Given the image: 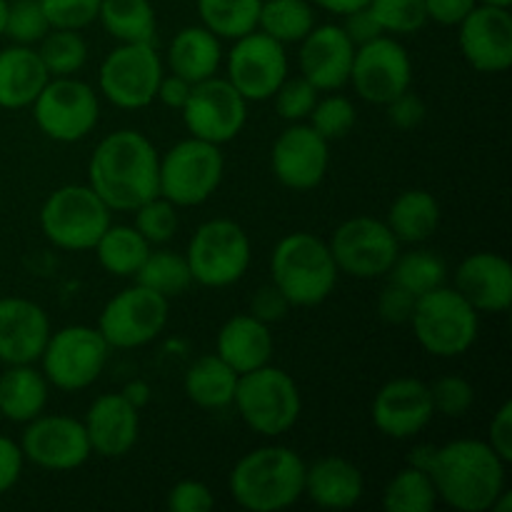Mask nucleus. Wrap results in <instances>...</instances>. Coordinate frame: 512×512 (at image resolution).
<instances>
[{
    "mask_svg": "<svg viewBox=\"0 0 512 512\" xmlns=\"http://www.w3.org/2000/svg\"><path fill=\"white\" fill-rule=\"evenodd\" d=\"M155 145L138 130H115L95 145L88 163V185L113 213H133L158 195Z\"/></svg>",
    "mask_w": 512,
    "mask_h": 512,
    "instance_id": "obj_1",
    "label": "nucleus"
},
{
    "mask_svg": "<svg viewBox=\"0 0 512 512\" xmlns=\"http://www.w3.org/2000/svg\"><path fill=\"white\" fill-rule=\"evenodd\" d=\"M508 463L485 440L460 438L438 445L430 468L438 503L460 512H488L508 483Z\"/></svg>",
    "mask_w": 512,
    "mask_h": 512,
    "instance_id": "obj_2",
    "label": "nucleus"
},
{
    "mask_svg": "<svg viewBox=\"0 0 512 512\" xmlns=\"http://www.w3.org/2000/svg\"><path fill=\"white\" fill-rule=\"evenodd\" d=\"M305 460L288 445H263L245 453L228 478L230 495L243 510L280 512L303 498Z\"/></svg>",
    "mask_w": 512,
    "mask_h": 512,
    "instance_id": "obj_3",
    "label": "nucleus"
},
{
    "mask_svg": "<svg viewBox=\"0 0 512 512\" xmlns=\"http://www.w3.org/2000/svg\"><path fill=\"white\" fill-rule=\"evenodd\" d=\"M328 240L313 233H290L278 240L270 255V283L288 298L293 308H313L325 303L338 285Z\"/></svg>",
    "mask_w": 512,
    "mask_h": 512,
    "instance_id": "obj_4",
    "label": "nucleus"
},
{
    "mask_svg": "<svg viewBox=\"0 0 512 512\" xmlns=\"http://www.w3.org/2000/svg\"><path fill=\"white\" fill-rule=\"evenodd\" d=\"M410 328L420 348L433 358H460L475 345L480 313L450 285L430 290L415 300Z\"/></svg>",
    "mask_w": 512,
    "mask_h": 512,
    "instance_id": "obj_5",
    "label": "nucleus"
},
{
    "mask_svg": "<svg viewBox=\"0 0 512 512\" xmlns=\"http://www.w3.org/2000/svg\"><path fill=\"white\" fill-rule=\"evenodd\" d=\"M240 420L263 438L290 433L303 413V395L293 375L273 363L238 378L233 398Z\"/></svg>",
    "mask_w": 512,
    "mask_h": 512,
    "instance_id": "obj_6",
    "label": "nucleus"
},
{
    "mask_svg": "<svg viewBox=\"0 0 512 512\" xmlns=\"http://www.w3.org/2000/svg\"><path fill=\"white\" fill-rule=\"evenodd\" d=\"M223 175L225 158L220 145L190 135L160 155L158 195L175 208H195L213 198Z\"/></svg>",
    "mask_w": 512,
    "mask_h": 512,
    "instance_id": "obj_7",
    "label": "nucleus"
},
{
    "mask_svg": "<svg viewBox=\"0 0 512 512\" xmlns=\"http://www.w3.org/2000/svg\"><path fill=\"white\" fill-rule=\"evenodd\" d=\"M185 260L193 283L203 288H228L245 278L253 260V243L240 223L230 218L205 220L190 238Z\"/></svg>",
    "mask_w": 512,
    "mask_h": 512,
    "instance_id": "obj_8",
    "label": "nucleus"
},
{
    "mask_svg": "<svg viewBox=\"0 0 512 512\" xmlns=\"http://www.w3.org/2000/svg\"><path fill=\"white\" fill-rule=\"evenodd\" d=\"M110 223L113 210L90 185H63L53 190L40 208L43 235L55 248L68 253L93 250Z\"/></svg>",
    "mask_w": 512,
    "mask_h": 512,
    "instance_id": "obj_9",
    "label": "nucleus"
},
{
    "mask_svg": "<svg viewBox=\"0 0 512 512\" xmlns=\"http://www.w3.org/2000/svg\"><path fill=\"white\" fill-rule=\"evenodd\" d=\"M108 358L110 345L105 343L98 328L68 325L50 333L38 363L50 388L63 390V393H80L100 378Z\"/></svg>",
    "mask_w": 512,
    "mask_h": 512,
    "instance_id": "obj_10",
    "label": "nucleus"
},
{
    "mask_svg": "<svg viewBox=\"0 0 512 512\" xmlns=\"http://www.w3.org/2000/svg\"><path fill=\"white\" fill-rule=\"evenodd\" d=\"M165 63L153 43H118L98 70V90L120 110L148 108L158 95Z\"/></svg>",
    "mask_w": 512,
    "mask_h": 512,
    "instance_id": "obj_11",
    "label": "nucleus"
},
{
    "mask_svg": "<svg viewBox=\"0 0 512 512\" xmlns=\"http://www.w3.org/2000/svg\"><path fill=\"white\" fill-rule=\"evenodd\" d=\"M30 108L40 133L55 143L85 140L100 120L98 93L75 75L50 78Z\"/></svg>",
    "mask_w": 512,
    "mask_h": 512,
    "instance_id": "obj_12",
    "label": "nucleus"
},
{
    "mask_svg": "<svg viewBox=\"0 0 512 512\" xmlns=\"http://www.w3.org/2000/svg\"><path fill=\"white\" fill-rule=\"evenodd\" d=\"M170 318V300L133 283L105 303L95 328L110 350H133L160 338Z\"/></svg>",
    "mask_w": 512,
    "mask_h": 512,
    "instance_id": "obj_13",
    "label": "nucleus"
},
{
    "mask_svg": "<svg viewBox=\"0 0 512 512\" xmlns=\"http://www.w3.org/2000/svg\"><path fill=\"white\" fill-rule=\"evenodd\" d=\"M328 248L340 273L358 280L388 275L400 253V243L388 223L370 215L343 220L330 235Z\"/></svg>",
    "mask_w": 512,
    "mask_h": 512,
    "instance_id": "obj_14",
    "label": "nucleus"
},
{
    "mask_svg": "<svg viewBox=\"0 0 512 512\" xmlns=\"http://www.w3.org/2000/svg\"><path fill=\"white\" fill-rule=\"evenodd\" d=\"M248 105L228 78L213 75L190 88L180 115L193 138L225 145L243 133L248 123Z\"/></svg>",
    "mask_w": 512,
    "mask_h": 512,
    "instance_id": "obj_15",
    "label": "nucleus"
},
{
    "mask_svg": "<svg viewBox=\"0 0 512 512\" xmlns=\"http://www.w3.org/2000/svg\"><path fill=\"white\" fill-rule=\"evenodd\" d=\"M348 83L365 103L388 105L413 85V60L398 38L378 35L355 48Z\"/></svg>",
    "mask_w": 512,
    "mask_h": 512,
    "instance_id": "obj_16",
    "label": "nucleus"
},
{
    "mask_svg": "<svg viewBox=\"0 0 512 512\" xmlns=\"http://www.w3.org/2000/svg\"><path fill=\"white\" fill-rule=\"evenodd\" d=\"M225 60V78L243 95L248 103H265L275 95L285 78H288V53L285 45L265 35L263 30L243 35L233 40Z\"/></svg>",
    "mask_w": 512,
    "mask_h": 512,
    "instance_id": "obj_17",
    "label": "nucleus"
},
{
    "mask_svg": "<svg viewBox=\"0 0 512 512\" xmlns=\"http://www.w3.org/2000/svg\"><path fill=\"white\" fill-rule=\"evenodd\" d=\"M20 450L25 463H33L50 473H70L83 468L93 455L83 420L60 413H40L38 418L25 423Z\"/></svg>",
    "mask_w": 512,
    "mask_h": 512,
    "instance_id": "obj_18",
    "label": "nucleus"
},
{
    "mask_svg": "<svg viewBox=\"0 0 512 512\" xmlns=\"http://www.w3.org/2000/svg\"><path fill=\"white\" fill-rule=\"evenodd\" d=\"M270 168L285 188L298 193L318 188L330 168V143L308 123H290L275 138Z\"/></svg>",
    "mask_w": 512,
    "mask_h": 512,
    "instance_id": "obj_19",
    "label": "nucleus"
},
{
    "mask_svg": "<svg viewBox=\"0 0 512 512\" xmlns=\"http://www.w3.org/2000/svg\"><path fill=\"white\" fill-rule=\"evenodd\" d=\"M458 45L478 73H505L512 65L510 8L478 3L458 25Z\"/></svg>",
    "mask_w": 512,
    "mask_h": 512,
    "instance_id": "obj_20",
    "label": "nucleus"
},
{
    "mask_svg": "<svg viewBox=\"0 0 512 512\" xmlns=\"http://www.w3.org/2000/svg\"><path fill=\"white\" fill-rule=\"evenodd\" d=\"M373 425L393 440H413L435 418L430 385L418 378H393L375 393L370 405Z\"/></svg>",
    "mask_w": 512,
    "mask_h": 512,
    "instance_id": "obj_21",
    "label": "nucleus"
},
{
    "mask_svg": "<svg viewBox=\"0 0 512 512\" xmlns=\"http://www.w3.org/2000/svg\"><path fill=\"white\" fill-rule=\"evenodd\" d=\"M355 45L345 35V30L335 23L315 25L303 40H300L298 65L300 75L318 93H333L348 85L350 68H353Z\"/></svg>",
    "mask_w": 512,
    "mask_h": 512,
    "instance_id": "obj_22",
    "label": "nucleus"
},
{
    "mask_svg": "<svg viewBox=\"0 0 512 512\" xmlns=\"http://www.w3.org/2000/svg\"><path fill=\"white\" fill-rule=\"evenodd\" d=\"M93 455L118 460L133 453L140 438V410L133 408L123 393H105L90 403L83 418Z\"/></svg>",
    "mask_w": 512,
    "mask_h": 512,
    "instance_id": "obj_23",
    "label": "nucleus"
},
{
    "mask_svg": "<svg viewBox=\"0 0 512 512\" xmlns=\"http://www.w3.org/2000/svg\"><path fill=\"white\" fill-rule=\"evenodd\" d=\"M453 288L478 313H505L512 305V265L490 250L470 253L453 273Z\"/></svg>",
    "mask_w": 512,
    "mask_h": 512,
    "instance_id": "obj_24",
    "label": "nucleus"
},
{
    "mask_svg": "<svg viewBox=\"0 0 512 512\" xmlns=\"http://www.w3.org/2000/svg\"><path fill=\"white\" fill-rule=\"evenodd\" d=\"M50 318L28 298H0V363H38L48 343Z\"/></svg>",
    "mask_w": 512,
    "mask_h": 512,
    "instance_id": "obj_25",
    "label": "nucleus"
},
{
    "mask_svg": "<svg viewBox=\"0 0 512 512\" xmlns=\"http://www.w3.org/2000/svg\"><path fill=\"white\" fill-rule=\"evenodd\" d=\"M365 478L353 460L325 455L305 465L303 498L325 510H348L363 500Z\"/></svg>",
    "mask_w": 512,
    "mask_h": 512,
    "instance_id": "obj_26",
    "label": "nucleus"
},
{
    "mask_svg": "<svg viewBox=\"0 0 512 512\" xmlns=\"http://www.w3.org/2000/svg\"><path fill=\"white\" fill-rule=\"evenodd\" d=\"M215 353L238 375L273 363L275 340L273 333H270V325L250 313L233 315L218 330Z\"/></svg>",
    "mask_w": 512,
    "mask_h": 512,
    "instance_id": "obj_27",
    "label": "nucleus"
},
{
    "mask_svg": "<svg viewBox=\"0 0 512 512\" xmlns=\"http://www.w3.org/2000/svg\"><path fill=\"white\" fill-rule=\"evenodd\" d=\"M223 40L215 33H210L205 25H188L178 30L175 38L170 40L165 65L170 73L180 75L188 83H200L213 75H218L223 65Z\"/></svg>",
    "mask_w": 512,
    "mask_h": 512,
    "instance_id": "obj_28",
    "label": "nucleus"
},
{
    "mask_svg": "<svg viewBox=\"0 0 512 512\" xmlns=\"http://www.w3.org/2000/svg\"><path fill=\"white\" fill-rule=\"evenodd\" d=\"M48 80V70L35 48L13 43L0 50V108H30Z\"/></svg>",
    "mask_w": 512,
    "mask_h": 512,
    "instance_id": "obj_29",
    "label": "nucleus"
},
{
    "mask_svg": "<svg viewBox=\"0 0 512 512\" xmlns=\"http://www.w3.org/2000/svg\"><path fill=\"white\" fill-rule=\"evenodd\" d=\"M50 383L35 363L5 365L0 373V415L10 423L25 425L45 413Z\"/></svg>",
    "mask_w": 512,
    "mask_h": 512,
    "instance_id": "obj_30",
    "label": "nucleus"
},
{
    "mask_svg": "<svg viewBox=\"0 0 512 512\" xmlns=\"http://www.w3.org/2000/svg\"><path fill=\"white\" fill-rule=\"evenodd\" d=\"M238 378L240 375L218 353H208L188 365L183 390L190 403L198 405V408L223 410L233 405Z\"/></svg>",
    "mask_w": 512,
    "mask_h": 512,
    "instance_id": "obj_31",
    "label": "nucleus"
},
{
    "mask_svg": "<svg viewBox=\"0 0 512 512\" xmlns=\"http://www.w3.org/2000/svg\"><path fill=\"white\" fill-rule=\"evenodd\" d=\"M385 223L400 245H423L438 233L440 205L428 190H403L388 208Z\"/></svg>",
    "mask_w": 512,
    "mask_h": 512,
    "instance_id": "obj_32",
    "label": "nucleus"
},
{
    "mask_svg": "<svg viewBox=\"0 0 512 512\" xmlns=\"http://www.w3.org/2000/svg\"><path fill=\"white\" fill-rule=\"evenodd\" d=\"M150 250L153 245L135 230V225L110 223L95 243L93 253L105 273L115 275V278H135Z\"/></svg>",
    "mask_w": 512,
    "mask_h": 512,
    "instance_id": "obj_33",
    "label": "nucleus"
},
{
    "mask_svg": "<svg viewBox=\"0 0 512 512\" xmlns=\"http://www.w3.org/2000/svg\"><path fill=\"white\" fill-rule=\"evenodd\" d=\"M98 23L118 43H153L158 30L150 0H100Z\"/></svg>",
    "mask_w": 512,
    "mask_h": 512,
    "instance_id": "obj_34",
    "label": "nucleus"
},
{
    "mask_svg": "<svg viewBox=\"0 0 512 512\" xmlns=\"http://www.w3.org/2000/svg\"><path fill=\"white\" fill-rule=\"evenodd\" d=\"M388 278L390 283L400 285L415 298H420L440 285H448V265L438 253L428 248H413L408 253L400 250L393 268L388 270Z\"/></svg>",
    "mask_w": 512,
    "mask_h": 512,
    "instance_id": "obj_35",
    "label": "nucleus"
},
{
    "mask_svg": "<svg viewBox=\"0 0 512 512\" xmlns=\"http://www.w3.org/2000/svg\"><path fill=\"white\" fill-rule=\"evenodd\" d=\"M315 28V8L310 0H263L258 30L278 43H300Z\"/></svg>",
    "mask_w": 512,
    "mask_h": 512,
    "instance_id": "obj_36",
    "label": "nucleus"
},
{
    "mask_svg": "<svg viewBox=\"0 0 512 512\" xmlns=\"http://www.w3.org/2000/svg\"><path fill=\"white\" fill-rule=\"evenodd\" d=\"M133 283L145 285L153 293L173 300L178 295L188 293V288L193 285V275H190V265L185 260V253H175V250H168L160 245L158 250H150L145 263L135 273Z\"/></svg>",
    "mask_w": 512,
    "mask_h": 512,
    "instance_id": "obj_37",
    "label": "nucleus"
},
{
    "mask_svg": "<svg viewBox=\"0 0 512 512\" xmlns=\"http://www.w3.org/2000/svg\"><path fill=\"white\" fill-rule=\"evenodd\" d=\"M200 25L220 40H238L258 30V15L263 0H195Z\"/></svg>",
    "mask_w": 512,
    "mask_h": 512,
    "instance_id": "obj_38",
    "label": "nucleus"
},
{
    "mask_svg": "<svg viewBox=\"0 0 512 512\" xmlns=\"http://www.w3.org/2000/svg\"><path fill=\"white\" fill-rule=\"evenodd\" d=\"M435 505H438V493L433 478L410 465L398 470L383 490L385 512H433Z\"/></svg>",
    "mask_w": 512,
    "mask_h": 512,
    "instance_id": "obj_39",
    "label": "nucleus"
},
{
    "mask_svg": "<svg viewBox=\"0 0 512 512\" xmlns=\"http://www.w3.org/2000/svg\"><path fill=\"white\" fill-rule=\"evenodd\" d=\"M50 78H70L88 63V43L80 30L50 28L48 35L35 45Z\"/></svg>",
    "mask_w": 512,
    "mask_h": 512,
    "instance_id": "obj_40",
    "label": "nucleus"
},
{
    "mask_svg": "<svg viewBox=\"0 0 512 512\" xmlns=\"http://www.w3.org/2000/svg\"><path fill=\"white\" fill-rule=\"evenodd\" d=\"M355 120H358V110H355L353 100L348 95L338 93V90L320 95L318 103L313 105L308 115L310 128L323 135L328 143L345 138L353 130Z\"/></svg>",
    "mask_w": 512,
    "mask_h": 512,
    "instance_id": "obj_41",
    "label": "nucleus"
},
{
    "mask_svg": "<svg viewBox=\"0 0 512 512\" xmlns=\"http://www.w3.org/2000/svg\"><path fill=\"white\" fill-rule=\"evenodd\" d=\"M370 13L385 35H413L428 23L425 0H370Z\"/></svg>",
    "mask_w": 512,
    "mask_h": 512,
    "instance_id": "obj_42",
    "label": "nucleus"
},
{
    "mask_svg": "<svg viewBox=\"0 0 512 512\" xmlns=\"http://www.w3.org/2000/svg\"><path fill=\"white\" fill-rule=\"evenodd\" d=\"M135 230L148 240L150 245H165L175 238L178 233V208H175L170 200H165L163 195H155V198L145 200L138 208L133 210Z\"/></svg>",
    "mask_w": 512,
    "mask_h": 512,
    "instance_id": "obj_43",
    "label": "nucleus"
},
{
    "mask_svg": "<svg viewBox=\"0 0 512 512\" xmlns=\"http://www.w3.org/2000/svg\"><path fill=\"white\" fill-rule=\"evenodd\" d=\"M50 23L43 13L40 0H13L8 3V18H5L3 35H8L15 45H35L48 35Z\"/></svg>",
    "mask_w": 512,
    "mask_h": 512,
    "instance_id": "obj_44",
    "label": "nucleus"
},
{
    "mask_svg": "<svg viewBox=\"0 0 512 512\" xmlns=\"http://www.w3.org/2000/svg\"><path fill=\"white\" fill-rule=\"evenodd\" d=\"M430 398L435 415L458 420L465 418L475 405V388L463 375H443L430 385Z\"/></svg>",
    "mask_w": 512,
    "mask_h": 512,
    "instance_id": "obj_45",
    "label": "nucleus"
},
{
    "mask_svg": "<svg viewBox=\"0 0 512 512\" xmlns=\"http://www.w3.org/2000/svg\"><path fill=\"white\" fill-rule=\"evenodd\" d=\"M318 98V88L310 85L303 75H298V78H290L288 75L270 100L275 103L280 118L288 120V123H303V120H308L310 110L318 103Z\"/></svg>",
    "mask_w": 512,
    "mask_h": 512,
    "instance_id": "obj_46",
    "label": "nucleus"
},
{
    "mask_svg": "<svg viewBox=\"0 0 512 512\" xmlns=\"http://www.w3.org/2000/svg\"><path fill=\"white\" fill-rule=\"evenodd\" d=\"M50 28L83 30L98 20L100 0H40Z\"/></svg>",
    "mask_w": 512,
    "mask_h": 512,
    "instance_id": "obj_47",
    "label": "nucleus"
},
{
    "mask_svg": "<svg viewBox=\"0 0 512 512\" xmlns=\"http://www.w3.org/2000/svg\"><path fill=\"white\" fill-rule=\"evenodd\" d=\"M213 505V493L200 480H180L168 490V498H165V508L170 512H208L213 510Z\"/></svg>",
    "mask_w": 512,
    "mask_h": 512,
    "instance_id": "obj_48",
    "label": "nucleus"
},
{
    "mask_svg": "<svg viewBox=\"0 0 512 512\" xmlns=\"http://www.w3.org/2000/svg\"><path fill=\"white\" fill-rule=\"evenodd\" d=\"M415 295L408 293L400 285L388 283L383 290H380L378 298V315L380 320H385L388 325H405L410 323V315L415 310Z\"/></svg>",
    "mask_w": 512,
    "mask_h": 512,
    "instance_id": "obj_49",
    "label": "nucleus"
},
{
    "mask_svg": "<svg viewBox=\"0 0 512 512\" xmlns=\"http://www.w3.org/2000/svg\"><path fill=\"white\" fill-rule=\"evenodd\" d=\"M290 310H293V305L288 303V298H285L273 283H268V285H260V288L255 290V295L250 298L248 313L255 315L258 320H263V323L275 325L280 323V320L288 318Z\"/></svg>",
    "mask_w": 512,
    "mask_h": 512,
    "instance_id": "obj_50",
    "label": "nucleus"
},
{
    "mask_svg": "<svg viewBox=\"0 0 512 512\" xmlns=\"http://www.w3.org/2000/svg\"><path fill=\"white\" fill-rule=\"evenodd\" d=\"M383 108H385V113H388L390 123L400 130L418 128V125L425 120V113H428L423 98H420V95H415L410 88L405 90V93H400L398 98L390 100L388 105H383Z\"/></svg>",
    "mask_w": 512,
    "mask_h": 512,
    "instance_id": "obj_51",
    "label": "nucleus"
},
{
    "mask_svg": "<svg viewBox=\"0 0 512 512\" xmlns=\"http://www.w3.org/2000/svg\"><path fill=\"white\" fill-rule=\"evenodd\" d=\"M485 443L505 460L512 463V403L505 400L498 410H495L493 420L488 425V440Z\"/></svg>",
    "mask_w": 512,
    "mask_h": 512,
    "instance_id": "obj_52",
    "label": "nucleus"
},
{
    "mask_svg": "<svg viewBox=\"0 0 512 512\" xmlns=\"http://www.w3.org/2000/svg\"><path fill=\"white\" fill-rule=\"evenodd\" d=\"M25 455L20 450V443H15L8 435H0V495L13 490L23 475Z\"/></svg>",
    "mask_w": 512,
    "mask_h": 512,
    "instance_id": "obj_53",
    "label": "nucleus"
},
{
    "mask_svg": "<svg viewBox=\"0 0 512 512\" xmlns=\"http://www.w3.org/2000/svg\"><path fill=\"white\" fill-rule=\"evenodd\" d=\"M340 28H343L345 35L353 40L355 48L363 43H370V40L378 38V35H385L383 30H380L378 20H375L373 13H370L368 5H365V8L353 10V13L343 15V23H340Z\"/></svg>",
    "mask_w": 512,
    "mask_h": 512,
    "instance_id": "obj_54",
    "label": "nucleus"
},
{
    "mask_svg": "<svg viewBox=\"0 0 512 512\" xmlns=\"http://www.w3.org/2000/svg\"><path fill=\"white\" fill-rule=\"evenodd\" d=\"M478 5V0H425V13L428 20L438 25H460L465 20V15Z\"/></svg>",
    "mask_w": 512,
    "mask_h": 512,
    "instance_id": "obj_55",
    "label": "nucleus"
},
{
    "mask_svg": "<svg viewBox=\"0 0 512 512\" xmlns=\"http://www.w3.org/2000/svg\"><path fill=\"white\" fill-rule=\"evenodd\" d=\"M190 88H193V83H188L185 78H180V75L170 73L168 70V73H163V78H160L158 95H155V100H160L165 108H173L180 113V108H183L185 100H188Z\"/></svg>",
    "mask_w": 512,
    "mask_h": 512,
    "instance_id": "obj_56",
    "label": "nucleus"
},
{
    "mask_svg": "<svg viewBox=\"0 0 512 512\" xmlns=\"http://www.w3.org/2000/svg\"><path fill=\"white\" fill-rule=\"evenodd\" d=\"M120 393L138 410H143L150 403V398H153V390H150V385L145 380H130V383H125V388Z\"/></svg>",
    "mask_w": 512,
    "mask_h": 512,
    "instance_id": "obj_57",
    "label": "nucleus"
},
{
    "mask_svg": "<svg viewBox=\"0 0 512 512\" xmlns=\"http://www.w3.org/2000/svg\"><path fill=\"white\" fill-rule=\"evenodd\" d=\"M435 455H438V445H430V443L415 445L408 455V465L410 468H418V470H423V473L430 475V468H433V463H435Z\"/></svg>",
    "mask_w": 512,
    "mask_h": 512,
    "instance_id": "obj_58",
    "label": "nucleus"
},
{
    "mask_svg": "<svg viewBox=\"0 0 512 512\" xmlns=\"http://www.w3.org/2000/svg\"><path fill=\"white\" fill-rule=\"evenodd\" d=\"M310 3H313V8H320L325 13H333L343 18V15L353 13V10L365 8L370 0H310Z\"/></svg>",
    "mask_w": 512,
    "mask_h": 512,
    "instance_id": "obj_59",
    "label": "nucleus"
},
{
    "mask_svg": "<svg viewBox=\"0 0 512 512\" xmlns=\"http://www.w3.org/2000/svg\"><path fill=\"white\" fill-rule=\"evenodd\" d=\"M8 3L10 0H0V35L5 30V18H8Z\"/></svg>",
    "mask_w": 512,
    "mask_h": 512,
    "instance_id": "obj_60",
    "label": "nucleus"
},
{
    "mask_svg": "<svg viewBox=\"0 0 512 512\" xmlns=\"http://www.w3.org/2000/svg\"><path fill=\"white\" fill-rule=\"evenodd\" d=\"M478 3H485V5H500V8H510L512 0H478Z\"/></svg>",
    "mask_w": 512,
    "mask_h": 512,
    "instance_id": "obj_61",
    "label": "nucleus"
}]
</instances>
